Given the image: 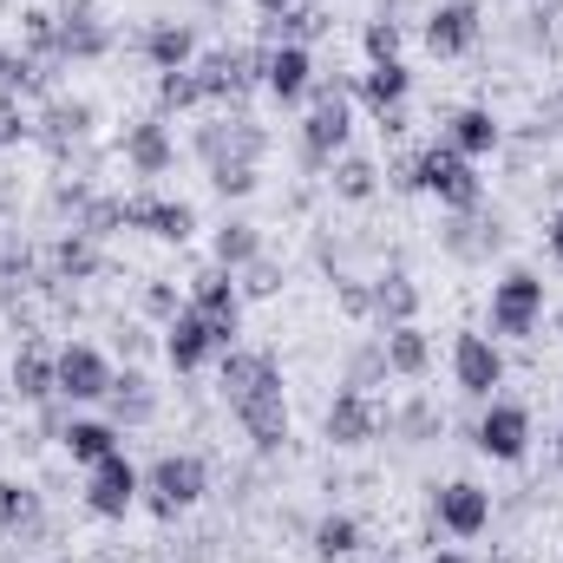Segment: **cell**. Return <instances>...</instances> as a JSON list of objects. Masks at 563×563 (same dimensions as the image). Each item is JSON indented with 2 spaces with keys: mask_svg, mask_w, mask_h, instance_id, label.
Wrapping results in <instances>:
<instances>
[{
  "mask_svg": "<svg viewBox=\"0 0 563 563\" xmlns=\"http://www.w3.org/2000/svg\"><path fill=\"white\" fill-rule=\"evenodd\" d=\"M538 314H544V282L525 276V269L498 282V295H492V328L498 334H531Z\"/></svg>",
  "mask_w": 563,
  "mask_h": 563,
  "instance_id": "1",
  "label": "cell"
},
{
  "mask_svg": "<svg viewBox=\"0 0 563 563\" xmlns=\"http://www.w3.org/2000/svg\"><path fill=\"white\" fill-rule=\"evenodd\" d=\"M413 184H426L432 197H445V203H459V210H472V203H478L472 157H459L452 144H445V151H426V157H420V177H413Z\"/></svg>",
  "mask_w": 563,
  "mask_h": 563,
  "instance_id": "2",
  "label": "cell"
},
{
  "mask_svg": "<svg viewBox=\"0 0 563 563\" xmlns=\"http://www.w3.org/2000/svg\"><path fill=\"white\" fill-rule=\"evenodd\" d=\"M217 347H230V334H223V328H217V321H210V314H203V308L190 301V308H184V314L170 321V361H177V367L190 374V367H203V361H210Z\"/></svg>",
  "mask_w": 563,
  "mask_h": 563,
  "instance_id": "3",
  "label": "cell"
},
{
  "mask_svg": "<svg viewBox=\"0 0 563 563\" xmlns=\"http://www.w3.org/2000/svg\"><path fill=\"white\" fill-rule=\"evenodd\" d=\"M132 498H139V472L125 465V452L99 459V465H92V478H86V505H92L99 518H125V511H132Z\"/></svg>",
  "mask_w": 563,
  "mask_h": 563,
  "instance_id": "4",
  "label": "cell"
},
{
  "mask_svg": "<svg viewBox=\"0 0 563 563\" xmlns=\"http://www.w3.org/2000/svg\"><path fill=\"white\" fill-rule=\"evenodd\" d=\"M203 498V465L197 459H157L151 465V511H184V505H197Z\"/></svg>",
  "mask_w": 563,
  "mask_h": 563,
  "instance_id": "5",
  "label": "cell"
},
{
  "mask_svg": "<svg viewBox=\"0 0 563 563\" xmlns=\"http://www.w3.org/2000/svg\"><path fill=\"white\" fill-rule=\"evenodd\" d=\"M452 374H459L465 394L492 400V387L505 380V361H498V347H492L485 334H459V347H452Z\"/></svg>",
  "mask_w": 563,
  "mask_h": 563,
  "instance_id": "6",
  "label": "cell"
},
{
  "mask_svg": "<svg viewBox=\"0 0 563 563\" xmlns=\"http://www.w3.org/2000/svg\"><path fill=\"white\" fill-rule=\"evenodd\" d=\"M53 367H59V394H73V400H99V394H112V387H119L99 347H66Z\"/></svg>",
  "mask_w": 563,
  "mask_h": 563,
  "instance_id": "7",
  "label": "cell"
},
{
  "mask_svg": "<svg viewBox=\"0 0 563 563\" xmlns=\"http://www.w3.org/2000/svg\"><path fill=\"white\" fill-rule=\"evenodd\" d=\"M478 445L492 452V459H505V465H518L525 459V445H531V413L525 407H511V400H498L485 426H478Z\"/></svg>",
  "mask_w": 563,
  "mask_h": 563,
  "instance_id": "8",
  "label": "cell"
},
{
  "mask_svg": "<svg viewBox=\"0 0 563 563\" xmlns=\"http://www.w3.org/2000/svg\"><path fill=\"white\" fill-rule=\"evenodd\" d=\"M223 394H230V407H250V400H263V394H282V374L269 354H230L223 361Z\"/></svg>",
  "mask_w": 563,
  "mask_h": 563,
  "instance_id": "9",
  "label": "cell"
},
{
  "mask_svg": "<svg viewBox=\"0 0 563 563\" xmlns=\"http://www.w3.org/2000/svg\"><path fill=\"white\" fill-rule=\"evenodd\" d=\"M439 525L459 531V538H478V531L492 525V498H485L478 485H445V492H439Z\"/></svg>",
  "mask_w": 563,
  "mask_h": 563,
  "instance_id": "10",
  "label": "cell"
},
{
  "mask_svg": "<svg viewBox=\"0 0 563 563\" xmlns=\"http://www.w3.org/2000/svg\"><path fill=\"white\" fill-rule=\"evenodd\" d=\"M472 40H478V7H472V0L439 7L432 26H426V46H432V53H465Z\"/></svg>",
  "mask_w": 563,
  "mask_h": 563,
  "instance_id": "11",
  "label": "cell"
},
{
  "mask_svg": "<svg viewBox=\"0 0 563 563\" xmlns=\"http://www.w3.org/2000/svg\"><path fill=\"white\" fill-rule=\"evenodd\" d=\"M374 432H380V413H374L361 394H341V400L328 407V439H334V445H367Z\"/></svg>",
  "mask_w": 563,
  "mask_h": 563,
  "instance_id": "12",
  "label": "cell"
},
{
  "mask_svg": "<svg viewBox=\"0 0 563 563\" xmlns=\"http://www.w3.org/2000/svg\"><path fill=\"white\" fill-rule=\"evenodd\" d=\"M301 139H308L314 157L341 151V144H347V106H341L334 92H321V99H314V112H308V125H301Z\"/></svg>",
  "mask_w": 563,
  "mask_h": 563,
  "instance_id": "13",
  "label": "cell"
},
{
  "mask_svg": "<svg viewBox=\"0 0 563 563\" xmlns=\"http://www.w3.org/2000/svg\"><path fill=\"white\" fill-rule=\"evenodd\" d=\"M190 301L223 328V334H236V314H243V301H236V288H230V276L223 269H210V276H197L190 282Z\"/></svg>",
  "mask_w": 563,
  "mask_h": 563,
  "instance_id": "14",
  "label": "cell"
},
{
  "mask_svg": "<svg viewBox=\"0 0 563 563\" xmlns=\"http://www.w3.org/2000/svg\"><path fill=\"white\" fill-rule=\"evenodd\" d=\"M236 420H243V432H250L263 452H276L282 439H288V407H282V394H263V400L236 407Z\"/></svg>",
  "mask_w": 563,
  "mask_h": 563,
  "instance_id": "15",
  "label": "cell"
},
{
  "mask_svg": "<svg viewBox=\"0 0 563 563\" xmlns=\"http://www.w3.org/2000/svg\"><path fill=\"white\" fill-rule=\"evenodd\" d=\"M125 223H151V236H177V243L197 230V217H190L184 203H132Z\"/></svg>",
  "mask_w": 563,
  "mask_h": 563,
  "instance_id": "16",
  "label": "cell"
},
{
  "mask_svg": "<svg viewBox=\"0 0 563 563\" xmlns=\"http://www.w3.org/2000/svg\"><path fill=\"white\" fill-rule=\"evenodd\" d=\"M66 452H73L79 465H99V459H112V452H119V432H112V426H99V420H79L73 432H66Z\"/></svg>",
  "mask_w": 563,
  "mask_h": 563,
  "instance_id": "17",
  "label": "cell"
},
{
  "mask_svg": "<svg viewBox=\"0 0 563 563\" xmlns=\"http://www.w3.org/2000/svg\"><path fill=\"white\" fill-rule=\"evenodd\" d=\"M13 387H20L26 400H46V394L59 387V367H53V361H46L40 347H26V354L13 361Z\"/></svg>",
  "mask_w": 563,
  "mask_h": 563,
  "instance_id": "18",
  "label": "cell"
},
{
  "mask_svg": "<svg viewBox=\"0 0 563 563\" xmlns=\"http://www.w3.org/2000/svg\"><path fill=\"white\" fill-rule=\"evenodd\" d=\"M374 308H380V321H394V328H407L413 321V308H420V288L407 276H387L374 288Z\"/></svg>",
  "mask_w": 563,
  "mask_h": 563,
  "instance_id": "19",
  "label": "cell"
},
{
  "mask_svg": "<svg viewBox=\"0 0 563 563\" xmlns=\"http://www.w3.org/2000/svg\"><path fill=\"white\" fill-rule=\"evenodd\" d=\"M301 86H308V53H301V46L269 53V92H276V99H295Z\"/></svg>",
  "mask_w": 563,
  "mask_h": 563,
  "instance_id": "20",
  "label": "cell"
},
{
  "mask_svg": "<svg viewBox=\"0 0 563 563\" xmlns=\"http://www.w3.org/2000/svg\"><path fill=\"white\" fill-rule=\"evenodd\" d=\"M492 144H498L492 112H459V119H452V151H459V157H478V151H492Z\"/></svg>",
  "mask_w": 563,
  "mask_h": 563,
  "instance_id": "21",
  "label": "cell"
},
{
  "mask_svg": "<svg viewBox=\"0 0 563 563\" xmlns=\"http://www.w3.org/2000/svg\"><path fill=\"white\" fill-rule=\"evenodd\" d=\"M387 367L394 374H420L426 367V334L407 321V328H387Z\"/></svg>",
  "mask_w": 563,
  "mask_h": 563,
  "instance_id": "22",
  "label": "cell"
},
{
  "mask_svg": "<svg viewBox=\"0 0 563 563\" xmlns=\"http://www.w3.org/2000/svg\"><path fill=\"white\" fill-rule=\"evenodd\" d=\"M256 256H263V243H256L250 223H230V230L217 236V263H223V269H243V263H256Z\"/></svg>",
  "mask_w": 563,
  "mask_h": 563,
  "instance_id": "23",
  "label": "cell"
},
{
  "mask_svg": "<svg viewBox=\"0 0 563 563\" xmlns=\"http://www.w3.org/2000/svg\"><path fill=\"white\" fill-rule=\"evenodd\" d=\"M367 99H374V106H400V99H407V66H400V59H380V66L367 73Z\"/></svg>",
  "mask_w": 563,
  "mask_h": 563,
  "instance_id": "24",
  "label": "cell"
},
{
  "mask_svg": "<svg viewBox=\"0 0 563 563\" xmlns=\"http://www.w3.org/2000/svg\"><path fill=\"white\" fill-rule=\"evenodd\" d=\"M151 59H157L164 73H177V66L190 59V33H184V26H157V33H151Z\"/></svg>",
  "mask_w": 563,
  "mask_h": 563,
  "instance_id": "25",
  "label": "cell"
},
{
  "mask_svg": "<svg viewBox=\"0 0 563 563\" xmlns=\"http://www.w3.org/2000/svg\"><path fill=\"white\" fill-rule=\"evenodd\" d=\"M354 538H361V531H354V518H321L314 551H321V558H347V551H354Z\"/></svg>",
  "mask_w": 563,
  "mask_h": 563,
  "instance_id": "26",
  "label": "cell"
},
{
  "mask_svg": "<svg viewBox=\"0 0 563 563\" xmlns=\"http://www.w3.org/2000/svg\"><path fill=\"white\" fill-rule=\"evenodd\" d=\"M367 53H374V66L394 59V53H400V26H394V20H374V26H367Z\"/></svg>",
  "mask_w": 563,
  "mask_h": 563,
  "instance_id": "27",
  "label": "cell"
},
{
  "mask_svg": "<svg viewBox=\"0 0 563 563\" xmlns=\"http://www.w3.org/2000/svg\"><path fill=\"white\" fill-rule=\"evenodd\" d=\"M341 197H374V164L347 157V164H341Z\"/></svg>",
  "mask_w": 563,
  "mask_h": 563,
  "instance_id": "28",
  "label": "cell"
},
{
  "mask_svg": "<svg viewBox=\"0 0 563 563\" xmlns=\"http://www.w3.org/2000/svg\"><path fill=\"white\" fill-rule=\"evenodd\" d=\"M132 157H139L144 170H157V164H164V132H157V125H144L139 139H132Z\"/></svg>",
  "mask_w": 563,
  "mask_h": 563,
  "instance_id": "29",
  "label": "cell"
},
{
  "mask_svg": "<svg viewBox=\"0 0 563 563\" xmlns=\"http://www.w3.org/2000/svg\"><path fill=\"white\" fill-rule=\"evenodd\" d=\"M26 511H33V505H26V492H20L13 478H0V525H20Z\"/></svg>",
  "mask_w": 563,
  "mask_h": 563,
  "instance_id": "30",
  "label": "cell"
},
{
  "mask_svg": "<svg viewBox=\"0 0 563 563\" xmlns=\"http://www.w3.org/2000/svg\"><path fill=\"white\" fill-rule=\"evenodd\" d=\"M250 184H256V177H250V164H217V190H236V197H243Z\"/></svg>",
  "mask_w": 563,
  "mask_h": 563,
  "instance_id": "31",
  "label": "cell"
},
{
  "mask_svg": "<svg viewBox=\"0 0 563 563\" xmlns=\"http://www.w3.org/2000/svg\"><path fill=\"white\" fill-rule=\"evenodd\" d=\"M269 288H276V276H269V269L256 263V269H250V295H269Z\"/></svg>",
  "mask_w": 563,
  "mask_h": 563,
  "instance_id": "32",
  "label": "cell"
},
{
  "mask_svg": "<svg viewBox=\"0 0 563 563\" xmlns=\"http://www.w3.org/2000/svg\"><path fill=\"white\" fill-rule=\"evenodd\" d=\"M13 132H20V125H13V106H7V99H0V144L13 139Z\"/></svg>",
  "mask_w": 563,
  "mask_h": 563,
  "instance_id": "33",
  "label": "cell"
},
{
  "mask_svg": "<svg viewBox=\"0 0 563 563\" xmlns=\"http://www.w3.org/2000/svg\"><path fill=\"white\" fill-rule=\"evenodd\" d=\"M551 250H558V263H563V210L551 217Z\"/></svg>",
  "mask_w": 563,
  "mask_h": 563,
  "instance_id": "34",
  "label": "cell"
},
{
  "mask_svg": "<svg viewBox=\"0 0 563 563\" xmlns=\"http://www.w3.org/2000/svg\"><path fill=\"white\" fill-rule=\"evenodd\" d=\"M7 86H13V59L0 53V92H7Z\"/></svg>",
  "mask_w": 563,
  "mask_h": 563,
  "instance_id": "35",
  "label": "cell"
},
{
  "mask_svg": "<svg viewBox=\"0 0 563 563\" xmlns=\"http://www.w3.org/2000/svg\"><path fill=\"white\" fill-rule=\"evenodd\" d=\"M432 563H465V558H452V551H445V558H432Z\"/></svg>",
  "mask_w": 563,
  "mask_h": 563,
  "instance_id": "36",
  "label": "cell"
},
{
  "mask_svg": "<svg viewBox=\"0 0 563 563\" xmlns=\"http://www.w3.org/2000/svg\"><path fill=\"white\" fill-rule=\"evenodd\" d=\"M558 459H563V439H558Z\"/></svg>",
  "mask_w": 563,
  "mask_h": 563,
  "instance_id": "37",
  "label": "cell"
}]
</instances>
